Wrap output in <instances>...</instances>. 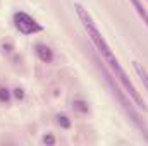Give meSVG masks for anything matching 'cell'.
<instances>
[{"label":"cell","mask_w":148,"mask_h":146,"mask_svg":"<svg viewBox=\"0 0 148 146\" xmlns=\"http://www.w3.org/2000/svg\"><path fill=\"white\" fill-rule=\"evenodd\" d=\"M102 72L105 74V81H107V84H109V88H110V91H112V95L117 98V102L121 103V107L124 108V112H126V115L131 119V122L141 131V134L147 138V141H148V127H147V124L143 122V119L140 117V113L136 112V108H134V102L129 98V95L124 91V88L121 86V84H117V79L112 76V72L103 65L102 67Z\"/></svg>","instance_id":"2"},{"label":"cell","mask_w":148,"mask_h":146,"mask_svg":"<svg viewBox=\"0 0 148 146\" xmlns=\"http://www.w3.org/2000/svg\"><path fill=\"white\" fill-rule=\"evenodd\" d=\"M74 10H76L77 19L81 21V24H83V28H84V31H86L88 38L91 40V43L95 45L97 52L100 53V57H102L105 67H107V69L112 72V76L117 79V83L124 88V91L129 95V98L134 102V105L140 107V108H143V110H147V105H145L143 96L140 95V91L136 89V86H134L133 81L129 79L127 72H126L124 67L121 65L119 59L115 57V53H114V50L110 48V45L107 43L105 36H103L102 31L98 29V26H97L93 16L90 14V10H88L84 5H81V3H74Z\"/></svg>","instance_id":"1"},{"label":"cell","mask_w":148,"mask_h":146,"mask_svg":"<svg viewBox=\"0 0 148 146\" xmlns=\"http://www.w3.org/2000/svg\"><path fill=\"white\" fill-rule=\"evenodd\" d=\"M74 107H76L77 110H81V112H88L86 103H84V102H81V100H76V102H74Z\"/></svg>","instance_id":"9"},{"label":"cell","mask_w":148,"mask_h":146,"mask_svg":"<svg viewBox=\"0 0 148 146\" xmlns=\"http://www.w3.org/2000/svg\"><path fill=\"white\" fill-rule=\"evenodd\" d=\"M35 53H36L38 59H40L41 62H45V64H50V62L53 60V52H52V48H48L47 45H41V43L35 45Z\"/></svg>","instance_id":"4"},{"label":"cell","mask_w":148,"mask_h":146,"mask_svg":"<svg viewBox=\"0 0 148 146\" xmlns=\"http://www.w3.org/2000/svg\"><path fill=\"white\" fill-rule=\"evenodd\" d=\"M43 143H45V145H53V143H55V138H53L52 134H47V136L43 138Z\"/></svg>","instance_id":"10"},{"label":"cell","mask_w":148,"mask_h":146,"mask_svg":"<svg viewBox=\"0 0 148 146\" xmlns=\"http://www.w3.org/2000/svg\"><path fill=\"white\" fill-rule=\"evenodd\" d=\"M14 96H16V98H19V100H21V98H24L23 89H14Z\"/></svg>","instance_id":"11"},{"label":"cell","mask_w":148,"mask_h":146,"mask_svg":"<svg viewBox=\"0 0 148 146\" xmlns=\"http://www.w3.org/2000/svg\"><path fill=\"white\" fill-rule=\"evenodd\" d=\"M10 100V91L7 88H0V102L2 103H7Z\"/></svg>","instance_id":"8"},{"label":"cell","mask_w":148,"mask_h":146,"mask_svg":"<svg viewBox=\"0 0 148 146\" xmlns=\"http://www.w3.org/2000/svg\"><path fill=\"white\" fill-rule=\"evenodd\" d=\"M129 2H131V5L134 7V10L138 12V16L141 17V21L145 23V26L148 28V12H147V9L143 7L141 0H129Z\"/></svg>","instance_id":"6"},{"label":"cell","mask_w":148,"mask_h":146,"mask_svg":"<svg viewBox=\"0 0 148 146\" xmlns=\"http://www.w3.org/2000/svg\"><path fill=\"white\" fill-rule=\"evenodd\" d=\"M133 69H134V72H136V76L140 77V81L143 83V88L147 89V93H148V71H147V67H143L140 62H133Z\"/></svg>","instance_id":"5"},{"label":"cell","mask_w":148,"mask_h":146,"mask_svg":"<svg viewBox=\"0 0 148 146\" xmlns=\"http://www.w3.org/2000/svg\"><path fill=\"white\" fill-rule=\"evenodd\" d=\"M12 21H14L16 29H17L21 35L29 36V35H36L40 31H43V26L38 23L33 16H29L28 12H23V10L16 12V14L12 16Z\"/></svg>","instance_id":"3"},{"label":"cell","mask_w":148,"mask_h":146,"mask_svg":"<svg viewBox=\"0 0 148 146\" xmlns=\"http://www.w3.org/2000/svg\"><path fill=\"white\" fill-rule=\"evenodd\" d=\"M57 122H59V126L64 127V129H69V127H71V120H69L66 115H59V117H57Z\"/></svg>","instance_id":"7"}]
</instances>
